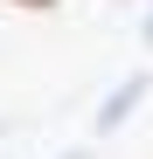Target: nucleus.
Listing matches in <instances>:
<instances>
[{"mask_svg": "<svg viewBox=\"0 0 153 159\" xmlns=\"http://www.w3.org/2000/svg\"><path fill=\"white\" fill-rule=\"evenodd\" d=\"M139 90H146V76H132V83H118V97H105V104H97V131H111L125 111H132V104H139Z\"/></svg>", "mask_w": 153, "mask_h": 159, "instance_id": "f257e3e1", "label": "nucleus"}, {"mask_svg": "<svg viewBox=\"0 0 153 159\" xmlns=\"http://www.w3.org/2000/svg\"><path fill=\"white\" fill-rule=\"evenodd\" d=\"M0 7H21V14H49V7H63V0H0Z\"/></svg>", "mask_w": 153, "mask_h": 159, "instance_id": "f03ea898", "label": "nucleus"}]
</instances>
